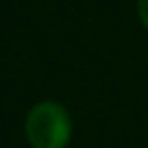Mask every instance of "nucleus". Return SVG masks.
Here are the masks:
<instances>
[{"instance_id":"2","label":"nucleus","mask_w":148,"mask_h":148,"mask_svg":"<svg viewBox=\"0 0 148 148\" xmlns=\"http://www.w3.org/2000/svg\"><path fill=\"white\" fill-rule=\"evenodd\" d=\"M137 15L142 24L148 28V0H137Z\"/></svg>"},{"instance_id":"1","label":"nucleus","mask_w":148,"mask_h":148,"mask_svg":"<svg viewBox=\"0 0 148 148\" xmlns=\"http://www.w3.org/2000/svg\"><path fill=\"white\" fill-rule=\"evenodd\" d=\"M26 137L33 148H65L72 137V120L63 105L37 102L26 116Z\"/></svg>"}]
</instances>
